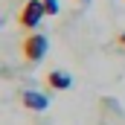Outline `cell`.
Masks as SVG:
<instances>
[{"label":"cell","instance_id":"6da1fadb","mask_svg":"<svg viewBox=\"0 0 125 125\" xmlns=\"http://www.w3.org/2000/svg\"><path fill=\"white\" fill-rule=\"evenodd\" d=\"M44 15H47V9H44L41 0H26L18 12V23H21V29H35L44 21Z\"/></svg>","mask_w":125,"mask_h":125},{"label":"cell","instance_id":"7a4b0ae2","mask_svg":"<svg viewBox=\"0 0 125 125\" xmlns=\"http://www.w3.org/2000/svg\"><path fill=\"white\" fill-rule=\"evenodd\" d=\"M47 50H50V41H47V35H41V32H32L23 38V58L29 64L41 61L44 55H47Z\"/></svg>","mask_w":125,"mask_h":125},{"label":"cell","instance_id":"3957f363","mask_svg":"<svg viewBox=\"0 0 125 125\" xmlns=\"http://www.w3.org/2000/svg\"><path fill=\"white\" fill-rule=\"evenodd\" d=\"M21 102H23V108H29V111H47V108H50V99L44 93H35V90H23V93H21Z\"/></svg>","mask_w":125,"mask_h":125},{"label":"cell","instance_id":"277c9868","mask_svg":"<svg viewBox=\"0 0 125 125\" xmlns=\"http://www.w3.org/2000/svg\"><path fill=\"white\" fill-rule=\"evenodd\" d=\"M47 84H50L52 90H67V87L73 84V79H70L64 70H50V73H47Z\"/></svg>","mask_w":125,"mask_h":125},{"label":"cell","instance_id":"5b68a950","mask_svg":"<svg viewBox=\"0 0 125 125\" xmlns=\"http://www.w3.org/2000/svg\"><path fill=\"white\" fill-rule=\"evenodd\" d=\"M41 3H44L47 15H58V0H41Z\"/></svg>","mask_w":125,"mask_h":125},{"label":"cell","instance_id":"8992f818","mask_svg":"<svg viewBox=\"0 0 125 125\" xmlns=\"http://www.w3.org/2000/svg\"><path fill=\"white\" fill-rule=\"evenodd\" d=\"M116 44H119V47L125 50V32H119V35H116Z\"/></svg>","mask_w":125,"mask_h":125}]
</instances>
